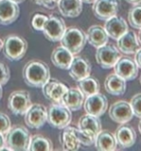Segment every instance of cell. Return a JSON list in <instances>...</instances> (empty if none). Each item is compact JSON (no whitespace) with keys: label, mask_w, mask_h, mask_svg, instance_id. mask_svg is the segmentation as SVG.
<instances>
[{"label":"cell","mask_w":141,"mask_h":151,"mask_svg":"<svg viewBox=\"0 0 141 151\" xmlns=\"http://www.w3.org/2000/svg\"><path fill=\"white\" fill-rule=\"evenodd\" d=\"M22 77L28 86L39 88L50 78V70L49 65L44 61L30 60L23 67Z\"/></svg>","instance_id":"obj_1"},{"label":"cell","mask_w":141,"mask_h":151,"mask_svg":"<svg viewBox=\"0 0 141 151\" xmlns=\"http://www.w3.org/2000/svg\"><path fill=\"white\" fill-rule=\"evenodd\" d=\"M5 146L9 150L25 151L28 150L30 145V134L25 127L15 126L5 134Z\"/></svg>","instance_id":"obj_2"},{"label":"cell","mask_w":141,"mask_h":151,"mask_svg":"<svg viewBox=\"0 0 141 151\" xmlns=\"http://www.w3.org/2000/svg\"><path fill=\"white\" fill-rule=\"evenodd\" d=\"M2 49L7 59L19 61L25 55L28 49V44L24 38L18 35H9L4 39Z\"/></svg>","instance_id":"obj_3"},{"label":"cell","mask_w":141,"mask_h":151,"mask_svg":"<svg viewBox=\"0 0 141 151\" xmlns=\"http://www.w3.org/2000/svg\"><path fill=\"white\" fill-rule=\"evenodd\" d=\"M61 46L66 47L72 53L77 54L83 50L87 43V36L85 32L77 27H69L62 37Z\"/></svg>","instance_id":"obj_4"},{"label":"cell","mask_w":141,"mask_h":151,"mask_svg":"<svg viewBox=\"0 0 141 151\" xmlns=\"http://www.w3.org/2000/svg\"><path fill=\"white\" fill-rule=\"evenodd\" d=\"M72 121V111L63 104L56 103L47 109L49 124L55 129H64L70 125Z\"/></svg>","instance_id":"obj_5"},{"label":"cell","mask_w":141,"mask_h":151,"mask_svg":"<svg viewBox=\"0 0 141 151\" xmlns=\"http://www.w3.org/2000/svg\"><path fill=\"white\" fill-rule=\"evenodd\" d=\"M31 105L30 94L26 90L14 91L8 98V108L15 115H24Z\"/></svg>","instance_id":"obj_6"},{"label":"cell","mask_w":141,"mask_h":151,"mask_svg":"<svg viewBox=\"0 0 141 151\" xmlns=\"http://www.w3.org/2000/svg\"><path fill=\"white\" fill-rule=\"evenodd\" d=\"M120 58H121L120 50L118 47L112 45L105 44L104 46L98 47L96 51V60L102 69H111Z\"/></svg>","instance_id":"obj_7"},{"label":"cell","mask_w":141,"mask_h":151,"mask_svg":"<svg viewBox=\"0 0 141 151\" xmlns=\"http://www.w3.org/2000/svg\"><path fill=\"white\" fill-rule=\"evenodd\" d=\"M67 27L63 19L57 16H49L44 25L43 33L50 42H58L62 39Z\"/></svg>","instance_id":"obj_8"},{"label":"cell","mask_w":141,"mask_h":151,"mask_svg":"<svg viewBox=\"0 0 141 151\" xmlns=\"http://www.w3.org/2000/svg\"><path fill=\"white\" fill-rule=\"evenodd\" d=\"M47 121V109L41 104H32L24 114V122L31 129H40Z\"/></svg>","instance_id":"obj_9"},{"label":"cell","mask_w":141,"mask_h":151,"mask_svg":"<svg viewBox=\"0 0 141 151\" xmlns=\"http://www.w3.org/2000/svg\"><path fill=\"white\" fill-rule=\"evenodd\" d=\"M119 4V0H96L93 3V13L97 19L106 20L117 15Z\"/></svg>","instance_id":"obj_10"},{"label":"cell","mask_w":141,"mask_h":151,"mask_svg":"<svg viewBox=\"0 0 141 151\" xmlns=\"http://www.w3.org/2000/svg\"><path fill=\"white\" fill-rule=\"evenodd\" d=\"M83 106L85 111L87 113L99 117L107 109L108 101L104 94L98 92V93L86 97Z\"/></svg>","instance_id":"obj_11"},{"label":"cell","mask_w":141,"mask_h":151,"mask_svg":"<svg viewBox=\"0 0 141 151\" xmlns=\"http://www.w3.org/2000/svg\"><path fill=\"white\" fill-rule=\"evenodd\" d=\"M109 117L119 124H125L132 119L133 112L130 104L127 101H118L111 105L109 109Z\"/></svg>","instance_id":"obj_12"},{"label":"cell","mask_w":141,"mask_h":151,"mask_svg":"<svg viewBox=\"0 0 141 151\" xmlns=\"http://www.w3.org/2000/svg\"><path fill=\"white\" fill-rule=\"evenodd\" d=\"M114 73L127 81H132L138 75V66L135 59L130 57H121L114 65Z\"/></svg>","instance_id":"obj_13"},{"label":"cell","mask_w":141,"mask_h":151,"mask_svg":"<svg viewBox=\"0 0 141 151\" xmlns=\"http://www.w3.org/2000/svg\"><path fill=\"white\" fill-rule=\"evenodd\" d=\"M69 74L75 81H79L90 76L92 66L90 61L81 56H74L71 66L69 68Z\"/></svg>","instance_id":"obj_14"},{"label":"cell","mask_w":141,"mask_h":151,"mask_svg":"<svg viewBox=\"0 0 141 151\" xmlns=\"http://www.w3.org/2000/svg\"><path fill=\"white\" fill-rule=\"evenodd\" d=\"M68 89L67 85L55 78H51V80L49 78L42 86L43 94L47 100H50L54 103H60V104L62 97Z\"/></svg>","instance_id":"obj_15"},{"label":"cell","mask_w":141,"mask_h":151,"mask_svg":"<svg viewBox=\"0 0 141 151\" xmlns=\"http://www.w3.org/2000/svg\"><path fill=\"white\" fill-rule=\"evenodd\" d=\"M19 16V4L12 0H0V24H12L18 19Z\"/></svg>","instance_id":"obj_16"},{"label":"cell","mask_w":141,"mask_h":151,"mask_svg":"<svg viewBox=\"0 0 141 151\" xmlns=\"http://www.w3.org/2000/svg\"><path fill=\"white\" fill-rule=\"evenodd\" d=\"M118 50L124 54H135L140 49L138 37L132 30H128L117 40Z\"/></svg>","instance_id":"obj_17"},{"label":"cell","mask_w":141,"mask_h":151,"mask_svg":"<svg viewBox=\"0 0 141 151\" xmlns=\"http://www.w3.org/2000/svg\"><path fill=\"white\" fill-rule=\"evenodd\" d=\"M104 29L108 37L114 40H118L123 34L129 30L128 23L122 17L113 16L110 19H106L104 23Z\"/></svg>","instance_id":"obj_18"},{"label":"cell","mask_w":141,"mask_h":151,"mask_svg":"<svg viewBox=\"0 0 141 151\" xmlns=\"http://www.w3.org/2000/svg\"><path fill=\"white\" fill-rule=\"evenodd\" d=\"M84 95L77 88H69L62 97L61 104L67 107L71 111L80 109L84 103Z\"/></svg>","instance_id":"obj_19"},{"label":"cell","mask_w":141,"mask_h":151,"mask_svg":"<svg viewBox=\"0 0 141 151\" xmlns=\"http://www.w3.org/2000/svg\"><path fill=\"white\" fill-rule=\"evenodd\" d=\"M117 145L123 148L132 147L136 142V133L132 126L121 125L117 128L114 134Z\"/></svg>","instance_id":"obj_20"},{"label":"cell","mask_w":141,"mask_h":151,"mask_svg":"<svg viewBox=\"0 0 141 151\" xmlns=\"http://www.w3.org/2000/svg\"><path fill=\"white\" fill-rule=\"evenodd\" d=\"M74 54L64 47H58L51 53V62L57 68L68 70L73 61Z\"/></svg>","instance_id":"obj_21"},{"label":"cell","mask_w":141,"mask_h":151,"mask_svg":"<svg viewBox=\"0 0 141 151\" xmlns=\"http://www.w3.org/2000/svg\"><path fill=\"white\" fill-rule=\"evenodd\" d=\"M82 3L81 0H59L57 8L65 18H77L83 9Z\"/></svg>","instance_id":"obj_22"},{"label":"cell","mask_w":141,"mask_h":151,"mask_svg":"<svg viewBox=\"0 0 141 151\" xmlns=\"http://www.w3.org/2000/svg\"><path fill=\"white\" fill-rule=\"evenodd\" d=\"M87 42L96 49L104 46L108 42V35L104 27L101 25H92L88 28L86 33Z\"/></svg>","instance_id":"obj_23"},{"label":"cell","mask_w":141,"mask_h":151,"mask_svg":"<svg viewBox=\"0 0 141 151\" xmlns=\"http://www.w3.org/2000/svg\"><path fill=\"white\" fill-rule=\"evenodd\" d=\"M126 81L118 75L110 74L104 81V88L107 93L114 96H121L126 92Z\"/></svg>","instance_id":"obj_24"},{"label":"cell","mask_w":141,"mask_h":151,"mask_svg":"<svg viewBox=\"0 0 141 151\" xmlns=\"http://www.w3.org/2000/svg\"><path fill=\"white\" fill-rule=\"evenodd\" d=\"M94 145L99 151H113L117 148V142L114 134L109 131H101L95 138Z\"/></svg>","instance_id":"obj_25"},{"label":"cell","mask_w":141,"mask_h":151,"mask_svg":"<svg viewBox=\"0 0 141 151\" xmlns=\"http://www.w3.org/2000/svg\"><path fill=\"white\" fill-rule=\"evenodd\" d=\"M78 128L96 137L102 131V122L98 116L87 113L82 115L78 120Z\"/></svg>","instance_id":"obj_26"},{"label":"cell","mask_w":141,"mask_h":151,"mask_svg":"<svg viewBox=\"0 0 141 151\" xmlns=\"http://www.w3.org/2000/svg\"><path fill=\"white\" fill-rule=\"evenodd\" d=\"M61 143L62 146H63V149L68 151L78 150L81 145L73 131L68 126L66 128H64V131L61 135Z\"/></svg>","instance_id":"obj_27"},{"label":"cell","mask_w":141,"mask_h":151,"mask_svg":"<svg viewBox=\"0 0 141 151\" xmlns=\"http://www.w3.org/2000/svg\"><path fill=\"white\" fill-rule=\"evenodd\" d=\"M78 89L82 92L84 97H88L95 93H98L99 90V82L97 78H91L90 76L78 81Z\"/></svg>","instance_id":"obj_28"},{"label":"cell","mask_w":141,"mask_h":151,"mask_svg":"<svg viewBox=\"0 0 141 151\" xmlns=\"http://www.w3.org/2000/svg\"><path fill=\"white\" fill-rule=\"evenodd\" d=\"M53 149L52 142L42 135L31 137L28 150L31 151H50Z\"/></svg>","instance_id":"obj_29"},{"label":"cell","mask_w":141,"mask_h":151,"mask_svg":"<svg viewBox=\"0 0 141 151\" xmlns=\"http://www.w3.org/2000/svg\"><path fill=\"white\" fill-rule=\"evenodd\" d=\"M68 127L73 131V133L77 138V139L80 142L81 145H83L85 146H90L92 145H94L96 137L91 135L90 133L86 132L84 130H81L79 128H75V127H70V126H68Z\"/></svg>","instance_id":"obj_30"},{"label":"cell","mask_w":141,"mask_h":151,"mask_svg":"<svg viewBox=\"0 0 141 151\" xmlns=\"http://www.w3.org/2000/svg\"><path fill=\"white\" fill-rule=\"evenodd\" d=\"M128 20L130 26L135 29H141V5H135L129 11Z\"/></svg>","instance_id":"obj_31"},{"label":"cell","mask_w":141,"mask_h":151,"mask_svg":"<svg viewBox=\"0 0 141 151\" xmlns=\"http://www.w3.org/2000/svg\"><path fill=\"white\" fill-rule=\"evenodd\" d=\"M130 107H132L133 115L141 118V93L135 94L130 100Z\"/></svg>","instance_id":"obj_32"},{"label":"cell","mask_w":141,"mask_h":151,"mask_svg":"<svg viewBox=\"0 0 141 151\" xmlns=\"http://www.w3.org/2000/svg\"><path fill=\"white\" fill-rule=\"evenodd\" d=\"M47 19V17L42 15V14H36L34 15V17L32 18V22H31V24H32V27L35 30H38V31H42L44 28V25L46 23Z\"/></svg>","instance_id":"obj_33"},{"label":"cell","mask_w":141,"mask_h":151,"mask_svg":"<svg viewBox=\"0 0 141 151\" xmlns=\"http://www.w3.org/2000/svg\"><path fill=\"white\" fill-rule=\"evenodd\" d=\"M11 128V120L9 116L3 112H0V133L5 135Z\"/></svg>","instance_id":"obj_34"},{"label":"cell","mask_w":141,"mask_h":151,"mask_svg":"<svg viewBox=\"0 0 141 151\" xmlns=\"http://www.w3.org/2000/svg\"><path fill=\"white\" fill-rule=\"evenodd\" d=\"M10 69L5 63L0 62V84H6L10 80Z\"/></svg>","instance_id":"obj_35"},{"label":"cell","mask_w":141,"mask_h":151,"mask_svg":"<svg viewBox=\"0 0 141 151\" xmlns=\"http://www.w3.org/2000/svg\"><path fill=\"white\" fill-rule=\"evenodd\" d=\"M34 2H35L37 5L51 10V9L56 8L59 0H34Z\"/></svg>","instance_id":"obj_36"},{"label":"cell","mask_w":141,"mask_h":151,"mask_svg":"<svg viewBox=\"0 0 141 151\" xmlns=\"http://www.w3.org/2000/svg\"><path fill=\"white\" fill-rule=\"evenodd\" d=\"M135 63L137 64V66H138V68H140V69H141V49H139L135 52Z\"/></svg>","instance_id":"obj_37"},{"label":"cell","mask_w":141,"mask_h":151,"mask_svg":"<svg viewBox=\"0 0 141 151\" xmlns=\"http://www.w3.org/2000/svg\"><path fill=\"white\" fill-rule=\"evenodd\" d=\"M0 150H9L8 147H5V139L4 135L0 133Z\"/></svg>","instance_id":"obj_38"},{"label":"cell","mask_w":141,"mask_h":151,"mask_svg":"<svg viewBox=\"0 0 141 151\" xmlns=\"http://www.w3.org/2000/svg\"><path fill=\"white\" fill-rule=\"evenodd\" d=\"M126 1L132 5H137V4H140L141 3V0H126Z\"/></svg>","instance_id":"obj_39"},{"label":"cell","mask_w":141,"mask_h":151,"mask_svg":"<svg viewBox=\"0 0 141 151\" xmlns=\"http://www.w3.org/2000/svg\"><path fill=\"white\" fill-rule=\"evenodd\" d=\"M81 1L83 3H86V4H93L96 0H81Z\"/></svg>","instance_id":"obj_40"},{"label":"cell","mask_w":141,"mask_h":151,"mask_svg":"<svg viewBox=\"0 0 141 151\" xmlns=\"http://www.w3.org/2000/svg\"><path fill=\"white\" fill-rule=\"evenodd\" d=\"M12 1L14 2H16V4H20V3H22V2H24L25 0H12Z\"/></svg>","instance_id":"obj_41"},{"label":"cell","mask_w":141,"mask_h":151,"mask_svg":"<svg viewBox=\"0 0 141 151\" xmlns=\"http://www.w3.org/2000/svg\"><path fill=\"white\" fill-rule=\"evenodd\" d=\"M2 95H3V89H2V85L0 84V100L2 98Z\"/></svg>","instance_id":"obj_42"},{"label":"cell","mask_w":141,"mask_h":151,"mask_svg":"<svg viewBox=\"0 0 141 151\" xmlns=\"http://www.w3.org/2000/svg\"><path fill=\"white\" fill-rule=\"evenodd\" d=\"M138 40H139V43H140V45H141V29H140V31H139V33H138Z\"/></svg>","instance_id":"obj_43"},{"label":"cell","mask_w":141,"mask_h":151,"mask_svg":"<svg viewBox=\"0 0 141 151\" xmlns=\"http://www.w3.org/2000/svg\"><path fill=\"white\" fill-rule=\"evenodd\" d=\"M2 47H3V41H2L1 39H0V51H1Z\"/></svg>","instance_id":"obj_44"},{"label":"cell","mask_w":141,"mask_h":151,"mask_svg":"<svg viewBox=\"0 0 141 151\" xmlns=\"http://www.w3.org/2000/svg\"><path fill=\"white\" fill-rule=\"evenodd\" d=\"M138 129H139V132L141 134V120H140V122H139V125H138Z\"/></svg>","instance_id":"obj_45"},{"label":"cell","mask_w":141,"mask_h":151,"mask_svg":"<svg viewBox=\"0 0 141 151\" xmlns=\"http://www.w3.org/2000/svg\"><path fill=\"white\" fill-rule=\"evenodd\" d=\"M140 84H141V77H140Z\"/></svg>","instance_id":"obj_46"}]
</instances>
